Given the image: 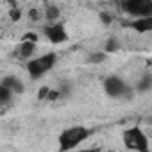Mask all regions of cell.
<instances>
[{
	"label": "cell",
	"instance_id": "obj_1",
	"mask_svg": "<svg viewBox=\"0 0 152 152\" xmlns=\"http://www.w3.org/2000/svg\"><path fill=\"white\" fill-rule=\"evenodd\" d=\"M90 136V131L83 125H73L64 129L59 134V147L61 150H72V148H77L81 143H84Z\"/></svg>",
	"mask_w": 152,
	"mask_h": 152
},
{
	"label": "cell",
	"instance_id": "obj_2",
	"mask_svg": "<svg viewBox=\"0 0 152 152\" xmlns=\"http://www.w3.org/2000/svg\"><path fill=\"white\" fill-rule=\"evenodd\" d=\"M124 143L134 152H148V136L140 127H131L124 132Z\"/></svg>",
	"mask_w": 152,
	"mask_h": 152
},
{
	"label": "cell",
	"instance_id": "obj_3",
	"mask_svg": "<svg viewBox=\"0 0 152 152\" xmlns=\"http://www.w3.org/2000/svg\"><path fill=\"white\" fill-rule=\"evenodd\" d=\"M56 63V54H45V56H38L27 61V72L31 77H41L45 75Z\"/></svg>",
	"mask_w": 152,
	"mask_h": 152
},
{
	"label": "cell",
	"instance_id": "obj_4",
	"mask_svg": "<svg viewBox=\"0 0 152 152\" xmlns=\"http://www.w3.org/2000/svg\"><path fill=\"white\" fill-rule=\"evenodd\" d=\"M104 90L111 99H122L129 93V86L125 84L124 79H120L118 75H111L104 83Z\"/></svg>",
	"mask_w": 152,
	"mask_h": 152
},
{
	"label": "cell",
	"instance_id": "obj_5",
	"mask_svg": "<svg viewBox=\"0 0 152 152\" xmlns=\"http://www.w3.org/2000/svg\"><path fill=\"white\" fill-rule=\"evenodd\" d=\"M45 36H47L48 41H52V43H63V41H66V38H68V34H66V31H64V27H63L61 23H52V25H48V27L45 29Z\"/></svg>",
	"mask_w": 152,
	"mask_h": 152
},
{
	"label": "cell",
	"instance_id": "obj_6",
	"mask_svg": "<svg viewBox=\"0 0 152 152\" xmlns=\"http://www.w3.org/2000/svg\"><path fill=\"white\" fill-rule=\"evenodd\" d=\"M77 152H100V148H95V147H84V148H81V150H77Z\"/></svg>",
	"mask_w": 152,
	"mask_h": 152
}]
</instances>
